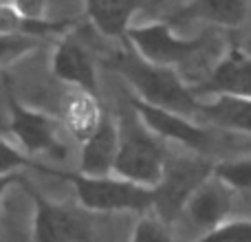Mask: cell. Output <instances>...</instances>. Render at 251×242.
<instances>
[{
    "instance_id": "21",
    "label": "cell",
    "mask_w": 251,
    "mask_h": 242,
    "mask_svg": "<svg viewBox=\"0 0 251 242\" xmlns=\"http://www.w3.org/2000/svg\"><path fill=\"white\" fill-rule=\"evenodd\" d=\"M130 242H174L165 222L159 216H143L134 225Z\"/></svg>"
},
{
    "instance_id": "9",
    "label": "cell",
    "mask_w": 251,
    "mask_h": 242,
    "mask_svg": "<svg viewBox=\"0 0 251 242\" xmlns=\"http://www.w3.org/2000/svg\"><path fill=\"white\" fill-rule=\"evenodd\" d=\"M119 154V125L104 113L100 128L82 143L79 174L84 176H115Z\"/></svg>"
},
{
    "instance_id": "16",
    "label": "cell",
    "mask_w": 251,
    "mask_h": 242,
    "mask_svg": "<svg viewBox=\"0 0 251 242\" xmlns=\"http://www.w3.org/2000/svg\"><path fill=\"white\" fill-rule=\"evenodd\" d=\"M190 16L203 18V20L216 22L223 26H238L247 18V2L240 0H203L185 7Z\"/></svg>"
},
{
    "instance_id": "14",
    "label": "cell",
    "mask_w": 251,
    "mask_h": 242,
    "mask_svg": "<svg viewBox=\"0 0 251 242\" xmlns=\"http://www.w3.org/2000/svg\"><path fill=\"white\" fill-rule=\"evenodd\" d=\"M199 115L221 128L251 134V99L227 95L214 97L212 101L199 106Z\"/></svg>"
},
{
    "instance_id": "18",
    "label": "cell",
    "mask_w": 251,
    "mask_h": 242,
    "mask_svg": "<svg viewBox=\"0 0 251 242\" xmlns=\"http://www.w3.org/2000/svg\"><path fill=\"white\" fill-rule=\"evenodd\" d=\"M22 168H35V169H40V172H49L47 165L25 156L22 152H18L11 143L0 139V178L18 174V169H22Z\"/></svg>"
},
{
    "instance_id": "13",
    "label": "cell",
    "mask_w": 251,
    "mask_h": 242,
    "mask_svg": "<svg viewBox=\"0 0 251 242\" xmlns=\"http://www.w3.org/2000/svg\"><path fill=\"white\" fill-rule=\"evenodd\" d=\"M62 117H64V123L71 130V134L84 143L100 128L104 113H101L95 95H91L86 91H73L64 101Z\"/></svg>"
},
{
    "instance_id": "23",
    "label": "cell",
    "mask_w": 251,
    "mask_h": 242,
    "mask_svg": "<svg viewBox=\"0 0 251 242\" xmlns=\"http://www.w3.org/2000/svg\"><path fill=\"white\" fill-rule=\"evenodd\" d=\"M13 183H25V176H20V174H11V176L0 178V203H2V198H4V192H7V187L13 185Z\"/></svg>"
},
{
    "instance_id": "7",
    "label": "cell",
    "mask_w": 251,
    "mask_h": 242,
    "mask_svg": "<svg viewBox=\"0 0 251 242\" xmlns=\"http://www.w3.org/2000/svg\"><path fill=\"white\" fill-rule=\"evenodd\" d=\"M130 104H132L134 113L139 115L141 123L146 125L154 137L168 139V141H178L194 152L207 150L209 134L205 132L199 123H194L190 117H183V115L159 108V106H150V104H146V101L137 99V97H132Z\"/></svg>"
},
{
    "instance_id": "1",
    "label": "cell",
    "mask_w": 251,
    "mask_h": 242,
    "mask_svg": "<svg viewBox=\"0 0 251 242\" xmlns=\"http://www.w3.org/2000/svg\"><path fill=\"white\" fill-rule=\"evenodd\" d=\"M115 69L134 88L137 99L150 106L172 110L183 117L199 115L201 101L196 99L194 88L187 86L176 75V71L150 64V62L141 60L134 51L115 57Z\"/></svg>"
},
{
    "instance_id": "3",
    "label": "cell",
    "mask_w": 251,
    "mask_h": 242,
    "mask_svg": "<svg viewBox=\"0 0 251 242\" xmlns=\"http://www.w3.org/2000/svg\"><path fill=\"white\" fill-rule=\"evenodd\" d=\"M73 183L82 207L91 212H148L154 207V190L119 176H84L79 172H55Z\"/></svg>"
},
{
    "instance_id": "8",
    "label": "cell",
    "mask_w": 251,
    "mask_h": 242,
    "mask_svg": "<svg viewBox=\"0 0 251 242\" xmlns=\"http://www.w3.org/2000/svg\"><path fill=\"white\" fill-rule=\"evenodd\" d=\"M9 110H11V123L9 130L16 134V139L25 145L29 154H51L62 159L66 154V147L55 137V121L42 113L29 110L11 95L9 91Z\"/></svg>"
},
{
    "instance_id": "5",
    "label": "cell",
    "mask_w": 251,
    "mask_h": 242,
    "mask_svg": "<svg viewBox=\"0 0 251 242\" xmlns=\"http://www.w3.org/2000/svg\"><path fill=\"white\" fill-rule=\"evenodd\" d=\"M128 42L141 60L163 69H174L194 57L205 44V38H178L168 22H150L132 26L128 31Z\"/></svg>"
},
{
    "instance_id": "4",
    "label": "cell",
    "mask_w": 251,
    "mask_h": 242,
    "mask_svg": "<svg viewBox=\"0 0 251 242\" xmlns=\"http://www.w3.org/2000/svg\"><path fill=\"white\" fill-rule=\"evenodd\" d=\"M214 176V165L203 159H168L163 178L154 187V212L170 222L185 212L190 198Z\"/></svg>"
},
{
    "instance_id": "22",
    "label": "cell",
    "mask_w": 251,
    "mask_h": 242,
    "mask_svg": "<svg viewBox=\"0 0 251 242\" xmlns=\"http://www.w3.org/2000/svg\"><path fill=\"white\" fill-rule=\"evenodd\" d=\"M26 18L18 11L16 2L0 4V35H16L25 33Z\"/></svg>"
},
{
    "instance_id": "6",
    "label": "cell",
    "mask_w": 251,
    "mask_h": 242,
    "mask_svg": "<svg viewBox=\"0 0 251 242\" xmlns=\"http://www.w3.org/2000/svg\"><path fill=\"white\" fill-rule=\"evenodd\" d=\"M35 200V242H91V225L79 212L47 200L35 187L22 183Z\"/></svg>"
},
{
    "instance_id": "12",
    "label": "cell",
    "mask_w": 251,
    "mask_h": 242,
    "mask_svg": "<svg viewBox=\"0 0 251 242\" xmlns=\"http://www.w3.org/2000/svg\"><path fill=\"white\" fill-rule=\"evenodd\" d=\"M53 73L62 82L77 86V91H86L95 95L97 91V75L91 55L73 40H64L57 44L53 53Z\"/></svg>"
},
{
    "instance_id": "11",
    "label": "cell",
    "mask_w": 251,
    "mask_h": 242,
    "mask_svg": "<svg viewBox=\"0 0 251 242\" xmlns=\"http://www.w3.org/2000/svg\"><path fill=\"white\" fill-rule=\"evenodd\" d=\"M231 207V190L216 176H212L185 207V214L196 227L207 229L205 234L214 231L225 222V216Z\"/></svg>"
},
{
    "instance_id": "2",
    "label": "cell",
    "mask_w": 251,
    "mask_h": 242,
    "mask_svg": "<svg viewBox=\"0 0 251 242\" xmlns=\"http://www.w3.org/2000/svg\"><path fill=\"white\" fill-rule=\"evenodd\" d=\"M165 150L161 141L141 123V119L124 117L119 123V154L115 176L154 190L163 178Z\"/></svg>"
},
{
    "instance_id": "19",
    "label": "cell",
    "mask_w": 251,
    "mask_h": 242,
    "mask_svg": "<svg viewBox=\"0 0 251 242\" xmlns=\"http://www.w3.org/2000/svg\"><path fill=\"white\" fill-rule=\"evenodd\" d=\"M38 47V40L25 33L16 35H0V66H7L25 57Z\"/></svg>"
},
{
    "instance_id": "10",
    "label": "cell",
    "mask_w": 251,
    "mask_h": 242,
    "mask_svg": "<svg viewBox=\"0 0 251 242\" xmlns=\"http://www.w3.org/2000/svg\"><path fill=\"white\" fill-rule=\"evenodd\" d=\"M203 93L221 97H243L251 99V57L240 48H231L209 73L205 84L201 86Z\"/></svg>"
},
{
    "instance_id": "15",
    "label": "cell",
    "mask_w": 251,
    "mask_h": 242,
    "mask_svg": "<svg viewBox=\"0 0 251 242\" xmlns=\"http://www.w3.org/2000/svg\"><path fill=\"white\" fill-rule=\"evenodd\" d=\"M86 16L108 38H128L130 20L139 11L137 2H88Z\"/></svg>"
},
{
    "instance_id": "17",
    "label": "cell",
    "mask_w": 251,
    "mask_h": 242,
    "mask_svg": "<svg viewBox=\"0 0 251 242\" xmlns=\"http://www.w3.org/2000/svg\"><path fill=\"white\" fill-rule=\"evenodd\" d=\"M214 176L225 183L229 190L251 192V159L214 165Z\"/></svg>"
},
{
    "instance_id": "20",
    "label": "cell",
    "mask_w": 251,
    "mask_h": 242,
    "mask_svg": "<svg viewBox=\"0 0 251 242\" xmlns=\"http://www.w3.org/2000/svg\"><path fill=\"white\" fill-rule=\"evenodd\" d=\"M199 242H251V220L223 222L209 234H203Z\"/></svg>"
}]
</instances>
